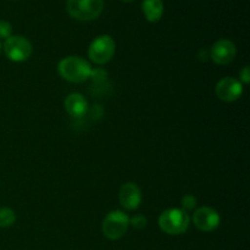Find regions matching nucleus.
I'll use <instances>...</instances> for the list:
<instances>
[{
    "label": "nucleus",
    "mask_w": 250,
    "mask_h": 250,
    "mask_svg": "<svg viewBox=\"0 0 250 250\" xmlns=\"http://www.w3.org/2000/svg\"><path fill=\"white\" fill-rule=\"evenodd\" d=\"M58 71L63 80L72 83H83L92 77L90 63L80 56H67L58 65Z\"/></svg>",
    "instance_id": "nucleus-1"
},
{
    "label": "nucleus",
    "mask_w": 250,
    "mask_h": 250,
    "mask_svg": "<svg viewBox=\"0 0 250 250\" xmlns=\"http://www.w3.org/2000/svg\"><path fill=\"white\" fill-rule=\"evenodd\" d=\"M190 224L188 212L182 209H167L161 212L159 217V227L163 232L170 236H178L185 233Z\"/></svg>",
    "instance_id": "nucleus-2"
},
{
    "label": "nucleus",
    "mask_w": 250,
    "mask_h": 250,
    "mask_svg": "<svg viewBox=\"0 0 250 250\" xmlns=\"http://www.w3.org/2000/svg\"><path fill=\"white\" fill-rule=\"evenodd\" d=\"M68 15L78 21H93L102 15L104 0H67Z\"/></svg>",
    "instance_id": "nucleus-3"
},
{
    "label": "nucleus",
    "mask_w": 250,
    "mask_h": 250,
    "mask_svg": "<svg viewBox=\"0 0 250 250\" xmlns=\"http://www.w3.org/2000/svg\"><path fill=\"white\" fill-rule=\"evenodd\" d=\"M128 226L129 217L121 210H114L105 216L102 231L107 239L117 241L126 234Z\"/></svg>",
    "instance_id": "nucleus-4"
},
{
    "label": "nucleus",
    "mask_w": 250,
    "mask_h": 250,
    "mask_svg": "<svg viewBox=\"0 0 250 250\" xmlns=\"http://www.w3.org/2000/svg\"><path fill=\"white\" fill-rule=\"evenodd\" d=\"M115 50H116V43L114 38L107 34H103V36L97 37L90 43L88 55L93 62L98 65H104L114 58Z\"/></svg>",
    "instance_id": "nucleus-5"
},
{
    "label": "nucleus",
    "mask_w": 250,
    "mask_h": 250,
    "mask_svg": "<svg viewBox=\"0 0 250 250\" xmlns=\"http://www.w3.org/2000/svg\"><path fill=\"white\" fill-rule=\"evenodd\" d=\"M4 53L14 62H23L32 55V43L22 36H11L5 39L2 45Z\"/></svg>",
    "instance_id": "nucleus-6"
},
{
    "label": "nucleus",
    "mask_w": 250,
    "mask_h": 250,
    "mask_svg": "<svg viewBox=\"0 0 250 250\" xmlns=\"http://www.w3.org/2000/svg\"><path fill=\"white\" fill-rule=\"evenodd\" d=\"M220 215L215 209L203 207L193 214V224L199 231L212 232L220 226Z\"/></svg>",
    "instance_id": "nucleus-7"
},
{
    "label": "nucleus",
    "mask_w": 250,
    "mask_h": 250,
    "mask_svg": "<svg viewBox=\"0 0 250 250\" xmlns=\"http://www.w3.org/2000/svg\"><path fill=\"white\" fill-rule=\"evenodd\" d=\"M243 90L244 87L241 81L231 77H226L219 81L216 88H215L217 97L226 103H233L238 100L243 95Z\"/></svg>",
    "instance_id": "nucleus-8"
},
{
    "label": "nucleus",
    "mask_w": 250,
    "mask_h": 250,
    "mask_svg": "<svg viewBox=\"0 0 250 250\" xmlns=\"http://www.w3.org/2000/svg\"><path fill=\"white\" fill-rule=\"evenodd\" d=\"M237 54L236 45L229 39H220L210 50V58L217 65H229L234 60Z\"/></svg>",
    "instance_id": "nucleus-9"
},
{
    "label": "nucleus",
    "mask_w": 250,
    "mask_h": 250,
    "mask_svg": "<svg viewBox=\"0 0 250 250\" xmlns=\"http://www.w3.org/2000/svg\"><path fill=\"white\" fill-rule=\"evenodd\" d=\"M119 199L122 207L126 210H136L138 209L142 203V192L136 183H125L120 188Z\"/></svg>",
    "instance_id": "nucleus-10"
},
{
    "label": "nucleus",
    "mask_w": 250,
    "mask_h": 250,
    "mask_svg": "<svg viewBox=\"0 0 250 250\" xmlns=\"http://www.w3.org/2000/svg\"><path fill=\"white\" fill-rule=\"evenodd\" d=\"M65 109L70 116L78 119L87 114L88 103L82 94L72 93L65 99Z\"/></svg>",
    "instance_id": "nucleus-11"
},
{
    "label": "nucleus",
    "mask_w": 250,
    "mask_h": 250,
    "mask_svg": "<svg viewBox=\"0 0 250 250\" xmlns=\"http://www.w3.org/2000/svg\"><path fill=\"white\" fill-rule=\"evenodd\" d=\"M142 10L144 16L149 22H158L164 15V2L163 0H143Z\"/></svg>",
    "instance_id": "nucleus-12"
},
{
    "label": "nucleus",
    "mask_w": 250,
    "mask_h": 250,
    "mask_svg": "<svg viewBox=\"0 0 250 250\" xmlns=\"http://www.w3.org/2000/svg\"><path fill=\"white\" fill-rule=\"evenodd\" d=\"M16 221V214L10 208H0V227L6 229L12 226Z\"/></svg>",
    "instance_id": "nucleus-13"
},
{
    "label": "nucleus",
    "mask_w": 250,
    "mask_h": 250,
    "mask_svg": "<svg viewBox=\"0 0 250 250\" xmlns=\"http://www.w3.org/2000/svg\"><path fill=\"white\" fill-rule=\"evenodd\" d=\"M198 204V200L194 195L187 194L182 198V210H185L186 212L192 211L195 209Z\"/></svg>",
    "instance_id": "nucleus-14"
},
{
    "label": "nucleus",
    "mask_w": 250,
    "mask_h": 250,
    "mask_svg": "<svg viewBox=\"0 0 250 250\" xmlns=\"http://www.w3.org/2000/svg\"><path fill=\"white\" fill-rule=\"evenodd\" d=\"M129 225L134 227L137 229H146V225H148V220L143 215H136L132 219H129Z\"/></svg>",
    "instance_id": "nucleus-15"
},
{
    "label": "nucleus",
    "mask_w": 250,
    "mask_h": 250,
    "mask_svg": "<svg viewBox=\"0 0 250 250\" xmlns=\"http://www.w3.org/2000/svg\"><path fill=\"white\" fill-rule=\"evenodd\" d=\"M12 27L10 22L5 21V20H0V38L7 39L11 37Z\"/></svg>",
    "instance_id": "nucleus-16"
},
{
    "label": "nucleus",
    "mask_w": 250,
    "mask_h": 250,
    "mask_svg": "<svg viewBox=\"0 0 250 250\" xmlns=\"http://www.w3.org/2000/svg\"><path fill=\"white\" fill-rule=\"evenodd\" d=\"M250 81V73L248 66H244L243 70L241 71V83L242 84H248Z\"/></svg>",
    "instance_id": "nucleus-17"
},
{
    "label": "nucleus",
    "mask_w": 250,
    "mask_h": 250,
    "mask_svg": "<svg viewBox=\"0 0 250 250\" xmlns=\"http://www.w3.org/2000/svg\"><path fill=\"white\" fill-rule=\"evenodd\" d=\"M122 2H132V1H134V0H121Z\"/></svg>",
    "instance_id": "nucleus-18"
},
{
    "label": "nucleus",
    "mask_w": 250,
    "mask_h": 250,
    "mask_svg": "<svg viewBox=\"0 0 250 250\" xmlns=\"http://www.w3.org/2000/svg\"><path fill=\"white\" fill-rule=\"evenodd\" d=\"M1 49H2L1 48V43H0V53H1Z\"/></svg>",
    "instance_id": "nucleus-19"
}]
</instances>
